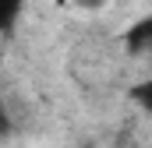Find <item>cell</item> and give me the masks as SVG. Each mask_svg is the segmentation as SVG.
I'll return each mask as SVG.
<instances>
[{"instance_id":"obj_4","label":"cell","mask_w":152,"mask_h":148,"mask_svg":"<svg viewBox=\"0 0 152 148\" xmlns=\"http://www.w3.org/2000/svg\"><path fill=\"white\" fill-rule=\"evenodd\" d=\"M78 7H88V11H92V7H103V4H106V0H75Z\"/></svg>"},{"instance_id":"obj_2","label":"cell","mask_w":152,"mask_h":148,"mask_svg":"<svg viewBox=\"0 0 152 148\" xmlns=\"http://www.w3.org/2000/svg\"><path fill=\"white\" fill-rule=\"evenodd\" d=\"M127 99H131L142 113H149V116H152V74H149V78H142V81H134V85L127 88Z\"/></svg>"},{"instance_id":"obj_5","label":"cell","mask_w":152,"mask_h":148,"mask_svg":"<svg viewBox=\"0 0 152 148\" xmlns=\"http://www.w3.org/2000/svg\"><path fill=\"white\" fill-rule=\"evenodd\" d=\"M78 148H92V145H78Z\"/></svg>"},{"instance_id":"obj_3","label":"cell","mask_w":152,"mask_h":148,"mask_svg":"<svg viewBox=\"0 0 152 148\" xmlns=\"http://www.w3.org/2000/svg\"><path fill=\"white\" fill-rule=\"evenodd\" d=\"M0 18H4V36L11 39V36H14V28H18V18H21V0H4Z\"/></svg>"},{"instance_id":"obj_1","label":"cell","mask_w":152,"mask_h":148,"mask_svg":"<svg viewBox=\"0 0 152 148\" xmlns=\"http://www.w3.org/2000/svg\"><path fill=\"white\" fill-rule=\"evenodd\" d=\"M124 49L131 57H152V14L138 18L127 32H124Z\"/></svg>"}]
</instances>
